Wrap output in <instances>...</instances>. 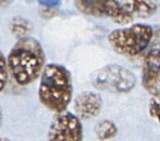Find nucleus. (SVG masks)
<instances>
[{"label": "nucleus", "mask_w": 160, "mask_h": 141, "mask_svg": "<svg viewBox=\"0 0 160 141\" xmlns=\"http://www.w3.org/2000/svg\"><path fill=\"white\" fill-rule=\"evenodd\" d=\"M45 54L39 41L32 37L19 38L8 56V68L19 86L35 82L44 69Z\"/></svg>", "instance_id": "obj_1"}, {"label": "nucleus", "mask_w": 160, "mask_h": 141, "mask_svg": "<svg viewBox=\"0 0 160 141\" xmlns=\"http://www.w3.org/2000/svg\"><path fill=\"white\" fill-rule=\"evenodd\" d=\"M73 95L71 74L60 64H47L41 73L38 99L49 110L56 113L65 111Z\"/></svg>", "instance_id": "obj_2"}, {"label": "nucleus", "mask_w": 160, "mask_h": 141, "mask_svg": "<svg viewBox=\"0 0 160 141\" xmlns=\"http://www.w3.org/2000/svg\"><path fill=\"white\" fill-rule=\"evenodd\" d=\"M152 37L153 30L150 25L134 24L112 31L108 40L116 53L133 57L147 48Z\"/></svg>", "instance_id": "obj_3"}, {"label": "nucleus", "mask_w": 160, "mask_h": 141, "mask_svg": "<svg viewBox=\"0 0 160 141\" xmlns=\"http://www.w3.org/2000/svg\"><path fill=\"white\" fill-rule=\"evenodd\" d=\"M92 83L97 89L103 91L128 93L134 88L136 78L130 70L121 65L108 64L93 74Z\"/></svg>", "instance_id": "obj_4"}, {"label": "nucleus", "mask_w": 160, "mask_h": 141, "mask_svg": "<svg viewBox=\"0 0 160 141\" xmlns=\"http://www.w3.org/2000/svg\"><path fill=\"white\" fill-rule=\"evenodd\" d=\"M75 6L83 15L107 18L120 25L129 24L133 20L118 0H75Z\"/></svg>", "instance_id": "obj_5"}, {"label": "nucleus", "mask_w": 160, "mask_h": 141, "mask_svg": "<svg viewBox=\"0 0 160 141\" xmlns=\"http://www.w3.org/2000/svg\"><path fill=\"white\" fill-rule=\"evenodd\" d=\"M82 126L81 120L68 111L56 113L51 121L47 141H82Z\"/></svg>", "instance_id": "obj_6"}, {"label": "nucleus", "mask_w": 160, "mask_h": 141, "mask_svg": "<svg viewBox=\"0 0 160 141\" xmlns=\"http://www.w3.org/2000/svg\"><path fill=\"white\" fill-rule=\"evenodd\" d=\"M142 86L152 97H160V49L151 50L145 57Z\"/></svg>", "instance_id": "obj_7"}, {"label": "nucleus", "mask_w": 160, "mask_h": 141, "mask_svg": "<svg viewBox=\"0 0 160 141\" xmlns=\"http://www.w3.org/2000/svg\"><path fill=\"white\" fill-rule=\"evenodd\" d=\"M103 108L102 97L92 91H84L80 93L75 99L74 108L76 116L81 120H87L96 117Z\"/></svg>", "instance_id": "obj_8"}, {"label": "nucleus", "mask_w": 160, "mask_h": 141, "mask_svg": "<svg viewBox=\"0 0 160 141\" xmlns=\"http://www.w3.org/2000/svg\"><path fill=\"white\" fill-rule=\"evenodd\" d=\"M126 12L132 18H148L153 16L159 8L158 0H121Z\"/></svg>", "instance_id": "obj_9"}, {"label": "nucleus", "mask_w": 160, "mask_h": 141, "mask_svg": "<svg viewBox=\"0 0 160 141\" xmlns=\"http://www.w3.org/2000/svg\"><path fill=\"white\" fill-rule=\"evenodd\" d=\"M95 133L98 139L106 141L114 138L118 133V129L115 123L110 120H103L97 124Z\"/></svg>", "instance_id": "obj_10"}, {"label": "nucleus", "mask_w": 160, "mask_h": 141, "mask_svg": "<svg viewBox=\"0 0 160 141\" xmlns=\"http://www.w3.org/2000/svg\"><path fill=\"white\" fill-rule=\"evenodd\" d=\"M10 29L13 36L18 38H25L32 30L31 22L21 17H17L12 19L10 24Z\"/></svg>", "instance_id": "obj_11"}, {"label": "nucleus", "mask_w": 160, "mask_h": 141, "mask_svg": "<svg viewBox=\"0 0 160 141\" xmlns=\"http://www.w3.org/2000/svg\"><path fill=\"white\" fill-rule=\"evenodd\" d=\"M8 82V63L3 53L0 51V92L5 88Z\"/></svg>", "instance_id": "obj_12"}, {"label": "nucleus", "mask_w": 160, "mask_h": 141, "mask_svg": "<svg viewBox=\"0 0 160 141\" xmlns=\"http://www.w3.org/2000/svg\"><path fill=\"white\" fill-rule=\"evenodd\" d=\"M150 113L160 122V102H152L150 105Z\"/></svg>", "instance_id": "obj_13"}, {"label": "nucleus", "mask_w": 160, "mask_h": 141, "mask_svg": "<svg viewBox=\"0 0 160 141\" xmlns=\"http://www.w3.org/2000/svg\"><path fill=\"white\" fill-rule=\"evenodd\" d=\"M62 1V0H38V2L41 5L45 6L47 8H54L57 5H59Z\"/></svg>", "instance_id": "obj_14"}, {"label": "nucleus", "mask_w": 160, "mask_h": 141, "mask_svg": "<svg viewBox=\"0 0 160 141\" xmlns=\"http://www.w3.org/2000/svg\"><path fill=\"white\" fill-rule=\"evenodd\" d=\"M13 0H0V10L7 7L8 5H10Z\"/></svg>", "instance_id": "obj_15"}, {"label": "nucleus", "mask_w": 160, "mask_h": 141, "mask_svg": "<svg viewBox=\"0 0 160 141\" xmlns=\"http://www.w3.org/2000/svg\"><path fill=\"white\" fill-rule=\"evenodd\" d=\"M2 122H3V112H2V108H1V107H0V129H1Z\"/></svg>", "instance_id": "obj_16"}, {"label": "nucleus", "mask_w": 160, "mask_h": 141, "mask_svg": "<svg viewBox=\"0 0 160 141\" xmlns=\"http://www.w3.org/2000/svg\"><path fill=\"white\" fill-rule=\"evenodd\" d=\"M0 141H11V140H10V139H8V138L1 137V138H0Z\"/></svg>", "instance_id": "obj_17"}]
</instances>
